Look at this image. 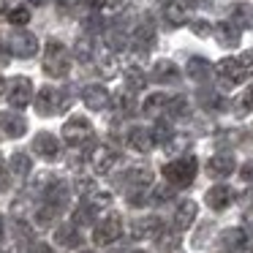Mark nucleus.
Masks as SVG:
<instances>
[{
  "instance_id": "1",
  "label": "nucleus",
  "mask_w": 253,
  "mask_h": 253,
  "mask_svg": "<svg viewBox=\"0 0 253 253\" xmlns=\"http://www.w3.org/2000/svg\"><path fill=\"white\" fill-rule=\"evenodd\" d=\"M226 84H240L253 74V52H245L240 57H223L218 66L212 68Z\"/></svg>"
},
{
  "instance_id": "2",
  "label": "nucleus",
  "mask_w": 253,
  "mask_h": 253,
  "mask_svg": "<svg viewBox=\"0 0 253 253\" xmlns=\"http://www.w3.org/2000/svg\"><path fill=\"white\" fill-rule=\"evenodd\" d=\"M41 66H44V74L52 79H63L71 68V57H68V49L60 44V41H46L44 46V57H41Z\"/></svg>"
},
{
  "instance_id": "3",
  "label": "nucleus",
  "mask_w": 253,
  "mask_h": 253,
  "mask_svg": "<svg viewBox=\"0 0 253 253\" xmlns=\"http://www.w3.org/2000/svg\"><path fill=\"white\" fill-rule=\"evenodd\" d=\"M161 171H164V177H166L169 185L185 188V185H191V182L196 180L199 161H196V155H182V158H177V161H169Z\"/></svg>"
},
{
  "instance_id": "4",
  "label": "nucleus",
  "mask_w": 253,
  "mask_h": 253,
  "mask_svg": "<svg viewBox=\"0 0 253 253\" xmlns=\"http://www.w3.org/2000/svg\"><path fill=\"white\" fill-rule=\"evenodd\" d=\"M93 139V123L82 115H74L71 120L63 126V142L71 144V147H79V144L90 142Z\"/></svg>"
},
{
  "instance_id": "5",
  "label": "nucleus",
  "mask_w": 253,
  "mask_h": 253,
  "mask_svg": "<svg viewBox=\"0 0 253 253\" xmlns=\"http://www.w3.org/2000/svg\"><path fill=\"white\" fill-rule=\"evenodd\" d=\"M123 234V220L117 212H109L104 220H98L95 223V231H93V242L95 245H112V242H117Z\"/></svg>"
},
{
  "instance_id": "6",
  "label": "nucleus",
  "mask_w": 253,
  "mask_h": 253,
  "mask_svg": "<svg viewBox=\"0 0 253 253\" xmlns=\"http://www.w3.org/2000/svg\"><path fill=\"white\" fill-rule=\"evenodd\" d=\"M6 95H8V104L14 109H25V106L33 101V82L28 77H14L11 82L6 84Z\"/></svg>"
},
{
  "instance_id": "7",
  "label": "nucleus",
  "mask_w": 253,
  "mask_h": 253,
  "mask_svg": "<svg viewBox=\"0 0 253 253\" xmlns=\"http://www.w3.org/2000/svg\"><path fill=\"white\" fill-rule=\"evenodd\" d=\"M63 106H68V98L57 87H41L39 95H36V109H39V115H44V117L57 115Z\"/></svg>"
},
{
  "instance_id": "8",
  "label": "nucleus",
  "mask_w": 253,
  "mask_h": 253,
  "mask_svg": "<svg viewBox=\"0 0 253 253\" xmlns=\"http://www.w3.org/2000/svg\"><path fill=\"white\" fill-rule=\"evenodd\" d=\"M117 164H120V153H117L115 147H109V144H98V147H93V153H90V166L95 169V174H106V171H112Z\"/></svg>"
},
{
  "instance_id": "9",
  "label": "nucleus",
  "mask_w": 253,
  "mask_h": 253,
  "mask_svg": "<svg viewBox=\"0 0 253 253\" xmlns=\"http://www.w3.org/2000/svg\"><path fill=\"white\" fill-rule=\"evenodd\" d=\"M8 49H11L14 57L28 60V57H33L36 52H39V39H36L33 33H28V30H17V33L8 39Z\"/></svg>"
},
{
  "instance_id": "10",
  "label": "nucleus",
  "mask_w": 253,
  "mask_h": 253,
  "mask_svg": "<svg viewBox=\"0 0 253 253\" xmlns=\"http://www.w3.org/2000/svg\"><path fill=\"white\" fill-rule=\"evenodd\" d=\"M41 196H44V202L46 204H52V207L57 210V212H60L63 207H68V202H71V188L66 185V182H60L55 177V180L49 182V185L44 188V191H41Z\"/></svg>"
},
{
  "instance_id": "11",
  "label": "nucleus",
  "mask_w": 253,
  "mask_h": 253,
  "mask_svg": "<svg viewBox=\"0 0 253 253\" xmlns=\"http://www.w3.org/2000/svg\"><path fill=\"white\" fill-rule=\"evenodd\" d=\"M161 231H164V220L158 215H144V218L133 220V226H131V237H136V240H147V237L158 240Z\"/></svg>"
},
{
  "instance_id": "12",
  "label": "nucleus",
  "mask_w": 253,
  "mask_h": 253,
  "mask_svg": "<svg viewBox=\"0 0 253 253\" xmlns=\"http://www.w3.org/2000/svg\"><path fill=\"white\" fill-rule=\"evenodd\" d=\"M153 169H147V166H133V169L126 171V185L128 191H150L153 188Z\"/></svg>"
},
{
  "instance_id": "13",
  "label": "nucleus",
  "mask_w": 253,
  "mask_h": 253,
  "mask_svg": "<svg viewBox=\"0 0 253 253\" xmlns=\"http://www.w3.org/2000/svg\"><path fill=\"white\" fill-rule=\"evenodd\" d=\"M33 150L41 155V158L55 161L57 155H60V139H57L55 133H49V131H41L39 136L33 139Z\"/></svg>"
},
{
  "instance_id": "14",
  "label": "nucleus",
  "mask_w": 253,
  "mask_h": 253,
  "mask_svg": "<svg viewBox=\"0 0 253 253\" xmlns=\"http://www.w3.org/2000/svg\"><path fill=\"white\" fill-rule=\"evenodd\" d=\"M204 202H207L210 210H215V212H223L226 207H229L231 202H234V191H231L229 185H212L207 191V196H204Z\"/></svg>"
},
{
  "instance_id": "15",
  "label": "nucleus",
  "mask_w": 253,
  "mask_h": 253,
  "mask_svg": "<svg viewBox=\"0 0 253 253\" xmlns=\"http://www.w3.org/2000/svg\"><path fill=\"white\" fill-rule=\"evenodd\" d=\"M207 171L212 177H229L237 171V161L231 153H215L212 158L207 161Z\"/></svg>"
},
{
  "instance_id": "16",
  "label": "nucleus",
  "mask_w": 253,
  "mask_h": 253,
  "mask_svg": "<svg viewBox=\"0 0 253 253\" xmlns=\"http://www.w3.org/2000/svg\"><path fill=\"white\" fill-rule=\"evenodd\" d=\"M82 101L87 109H106L112 101L109 90L104 87V84H87V87L82 90Z\"/></svg>"
},
{
  "instance_id": "17",
  "label": "nucleus",
  "mask_w": 253,
  "mask_h": 253,
  "mask_svg": "<svg viewBox=\"0 0 253 253\" xmlns=\"http://www.w3.org/2000/svg\"><path fill=\"white\" fill-rule=\"evenodd\" d=\"M196 212H199V204L193 202V199L180 202V204H177V210H174V229H177V231L191 229L193 220H196Z\"/></svg>"
},
{
  "instance_id": "18",
  "label": "nucleus",
  "mask_w": 253,
  "mask_h": 253,
  "mask_svg": "<svg viewBox=\"0 0 253 253\" xmlns=\"http://www.w3.org/2000/svg\"><path fill=\"white\" fill-rule=\"evenodd\" d=\"M131 44H133V49H139V52H147L150 46L155 44V28H153V22H150V19H144L142 25H136V28H133Z\"/></svg>"
},
{
  "instance_id": "19",
  "label": "nucleus",
  "mask_w": 253,
  "mask_h": 253,
  "mask_svg": "<svg viewBox=\"0 0 253 253\" xmlns=\"http://www.w3.org/2000/svg\"><path fill=\"white\" fill-rule=\"evenodd\" d=\"M212 33H215V39H218V44L220 46H226V49H234L237 44H240V28H237L234 22H218L212 28Z\"/></svg>"
},
{
  "instance_id": "20",
  "label": "nucleus",
  "mask_w": 253,
  "mask_h": 253,
  "mask_svg": "<svg viewBox=\"0 0 253 253\" xmlns=\"http://www.w3.org/2000/svg\"><path fill=\"white\" fill-rule=\"evenodd\" d=\"M0 128L8 133V136H22L28 131V120H25L19 112H0Z\"/></svg>"
},
{
  "instance_id": "21",
  "label": "nucleus",
  "mask_w": 253,
  "mask_h": 253,
  "mask_svg": "<svg viewBox=\"0 0 253 253\" xmlns=\"http://www.w3.org/2000/svg\"><path fill=\"white\" fill-rule=\"evenodd\" d=\"M126 142H128V147L136 150V153H150V150L155 147V142H153V136H150V131H147V128H139V126L128 131Z\"/></svg>"
},
{
  "instance_id": "22",
  "label": "nucleus",
  "mask_w": 253,
  "mask_h": 253,
  "mask_svg": "<svg viewBox=\"0 0 253 253\" xmlns=\"http://www.w3.org/2000/svg\"><path fill=\"white\" fill-rule=\"evenodd\" d=\"M153 79L161 82V84H171V82L180 79V68H177L171 60H158L153 66Z\"/></svg>"
},
{
  "instance_id": "23",
  "label": "nucleus",
  "mask_w": 253,
  "mask_h": 253,
  "mask_svg": "<svg viewBox=\"0 0 253 253\" xmlns=\"http://www.w3.org/2000/svg\"><path fill=\"white\" fill-rule=\"evenodd\" d=\"M55 242L60 248H79V242H82V237H79L77 226L74 223H63L55 229Z\"/></svg>"
},
{
  "instance_id": "24",
  "label": "nucleus",
  "mask_w": 253,
  "mask_h": 253,
  "mask_svg": "<svg viewBox=\"0 0 253 253\" xmlns=\"http://www.w3.org/2000/svg\"><path fill=\"white\" fill-rule=\"evenodd\" d=\"M185 71H188V77H191L193 82H207L210 74H212V66H210L204 57H191L188 66H185Z\"/></svg>"
},
{
  "instance_id": "25",
  "label": "nucleus",
  "mask_w": 253,
  "mask_h": 253,
  "mask_svg": "<svg viewBox=\"0 0 253 253\" xmlns=\"http://www.w3.org/2000/svg\"><path fill=\"white\" fill-rule=\"evenodd\" d=\"M164 19L171 25V28H180V25L188 22V8L180 6L177 0H171V3H164Z\"/></svg>"
},
{
  "instance_id": "26",
  "label": "nucleus",
  "mask_w": 253,
  "mask_h": 253,
  "mask_svg": "<svg viewBox=\"0 0 253 253\" xmlns=\"http://www.w3.org/2000/svg\"><path fill=\"white\" fill-rule=\"evenodd\" d=\"M220 242H223L226 251H240V248L248 245V231L245 229H223Z\"/></svg>"
},
{
  "instance_id": "27",
  "label": "nucleus",
  "mask_w": 253,
  "mask_h": 253,
  "mask_svg": "<svg viewBox=\"0 0 253 253\" xmlns=\"http://www.w3.org/2000/svg\"><path fill=\"white\" fill-rule=\"evenodd\" d=\"M231 22L237 25V28H245V30H253V6H248V3H237L234 8H231Z\"/></svg>"
},
{
  "instance_id": "28",
  "label": "nucleus",
  "mask_w": 253,
  "mask_h": 253,
  "mask_svg": "<svg viewBox=\"0 0 253 253\" xmlns=\"http://www.w3.org/2000/svg\"><path fill=\"white\" fill-rule=\"evenodd\" d=\"M71 223L77 226V229H84V226H93V223H95V207H93L90 202H82L77 210H74Z\"/></svg>"
},
{
  "instance_id": "29",
  "label": "nucleus",
  "mask_w": 253,
  "mask_h": 253,
  "mask_svg": "<svg viewBox=\"0 0 253 253\" xmlns=\"http://www.w3.org/2000/svg\"><path fill=\"white\" fill-rule=\"evenodd\" d=\"M166 101H169V95H164V93H153V95H147V98H144L142 112H144L147 117H158L161 112L166 109Z\"/></svg>"
},
{
  "instance_id": "30",
  "label": "nucleus",
  "mask_w": 253,
  "mask_h": 253,
  "mask_svg": "<svg viewBox=\"0 0 253 253\" xmlns=\"http://www.w3.org/2000/svg\"><path fill=\"white\" fill-rule=\"evenodd\" d=\"M144 84H147V74H144L142 68H139V66L126 68V87L131 90V93H139V90H144Z\"/></svg>"
},
{
  "instance_id": "31",
  "label": "nucleus",
  "mask_w": 253,
  "mask_h": 253,
  "mask_svg": "<svg viewBox=\"0 0 253 253\" xmlns=\"http://www.w3.org/2000/svg\"><path fill=\"white\" fill-rule=\"evenodd\" d=\"M150 136H153L155 144H169L171 136H174V131H171V123L166 120H158L153 128H150Z\"/></svg>"
},
{
  "instance_id": "32",
  "label": "nucleus",
  "mask_w": 253,
  "mask_h": 253,
  "mask_svg": "<svg viewBox=\"0 0 253 253\" xmlns=\"http://www.w3.org/2000/svg\"><path fill=\"white\" fill-rule=\"evenodd\" d=\"M6 19L14 25V28H25L30 22V8L28 6H14L6 11Z\"/></svg>"
},
{
  "instance_id": "33",
  "label": "nucleus",
  "mask_w": 253,
  "mask_h": 253,
  "mask_svg": "<svg viewBox=\"0 0 253 253\" xmlns=\"http://www.w3.org/2000/svg\"><path fill=\"white\" fill-rule=\"evenodd\" d=\"M30 166H33V164H30V158L25 153H14L11 155V171L17 177H28L30 174Z\"/></svg>"
},
{
  "instance_id": "34",
  "label": "nucleus",
  "mask_w": 253,
  "mask_h": 253,
  "mask_svg": "<svg viewBox=\"0 0 253 253\" xmlns=\"http://www.w3.org/2000/svg\"><path fill=\"white\" fill-rule=\"evenodd\" d=\"M74 55H77V60L82 63H90L93 60V41L84 36V39H79L77 44H74Z\"/></svg>"
},
{
  "instance_id": "35",
  "label": "nucleus",
  "mask_w": 253,
  "mask_h": 253,
  "mask_svg": "<svg viewBox=\"0 0 253 253\" xmlns=\"http://www.w3.org/2000/svg\"><path fill=\"white\" fill-rule=\"evenodd\" d=\"M104 41H106V46H109V49H123V46L128 44V36L123 33V30L112 28V30H106V33H104Z\"/></svg>"
},
{
  "instance_id": "36",
  "label": "nucleus",
  "mask_w": 253,
  "mask_h": 253,
  "mask_svg": "<svg viewBox=\"0 0 253 253\" xmlns=\"http://www.w3.org/2000/svg\"><path fill=\"white\" fill-rule=\"evenodd\" d=\"M112 98H115V106L123 112V115H128V112H133V93H131L128 87H126V90H120V93H115Z\"/></svg>"
},
{
  "instance_id": "37",
  "label": "nucleus",
  "mask_w": 253,
  "mask_h": 253,
  "mask_svg": "<svg viewBox=\"0 0 253 253\" xmlns=\"http://www.w3.org/2000/svg\"><path fill=\"white\" fill-rule=\"evenodd\" d=\"M166 112L174 115V117L185 115V112H188V98H185V95H174V98H169V101H166Z\"/></svg>"
},
{
  "instance_id": "38",
  "label": "nucleus",
  "mask_w": 253,
  "mask_h": 253,
  "mask_svg": "<svg viewBox=\"0 0 253 253\" xmlns=\"http://www.w3.org/2000/svg\"><path fill=\"white\" fill-rule=\"evenodd\" d=\"M84 202H90L95 210H104V207H109V204H112V196L106 191H90L87 196H84Z\"/></svg>"
},
{
  "instance_id": "39",
  "label": "nucleus",
  "mask_w": 253,
  "mask_h": 253,
  "mask_svg": "<svg viewBox=\"0 0 253 253\" xmlns=\"http://www.w3.org/2000/svg\"><path fill=\"white\" fill-rule=\"evenodd\" d=\"M98 74L101 77H106V79H112L117 74V60L112 55H106V57H98Z\"/></svg>"
},
{
  "instance_id": "40",
  "label": "nucleus",
  "mask_w": 253,
  "mask_h": 253,
  "mask_svg": "<svg viewBox=\"0 0 253 253\" xmlns=\"http://www.w3.org/2000/svg\"><path fill=\"white\" fill-rule=\"evenodd\" d=\"M74 185H77V191L82 193V196H87L90 191H95V182H93V177H87V174H79L77 180H74Z\"/></svg>"
},
{
  "instance_id": "41",
  "label": "nucleus",
  "mask_w": 253,
  "mask_h": 253,
  "mask_svg": "<svg viewBox=\"0 0 253 253\" xmlns=\"http://www.w3.org/2000/svg\"><path fill=\"white\" fill-rule=\"evenodd\" d=\"M191 30H193L196 36H202V39L212 36V25H210L207 19H196V22H191Z\"/></svg>"
},
{
  "instance_id": "42",
  "label": "nucleus",
  "mask_w": 253,
  "mask_h": 253,
  "mask_svg": "<svg viewBox=\"0 0 253 253\" xmlns=\"http://www.w3.org/2000/svg\"><path fill=\"white\" fill-rule=\"evenodd\" d=\"M199 98H202V104L207 106V109H220V106H223V104H220V95L218 93H202Z\"/></svg>"
},
{
  "instance_id": "43",
  "label": "nucleus",
  "mask_w": 253,
  "mask_h": 253,
  "mask_svg": "<svg viewBox=\"0 0 253 253\" xmlns=\"http://www.w3.org/2000/svg\"><path fill=\"white\" fill-rule=\"evenodd\" d=\"M171 196H174V188L171 185H161L153 191V202H166V199H171Z\"/></svg>"
},
{
  "instance_id": "44",
  "label": "nucleus",
  "mask_w": 253,
  "mask_h": 253,
  "mask_svg": "<svg viewBox=\"0 0 253 253\" xmlns=\"http://www.w3.org/2000/svg\"><path fill=\"white\" fill-rule=\"evenodd\" d=\"M237 202H240L242 210H253V188H248V191H242L240 196H234Z\"/></svg>"
},
{
  "instance_id": "45",
  "label": "nucleus",
  "mask_w": 253,
  "mask_h": 253,
  "mask_svg": "<svg viewBox=\"0 0 253 253\" xmlns=\"http://www.w3.org/2000/svg\"><path fill=\"white\" fill-rule=\"evenodd\" d=\"M240 109H242V112L253 109V84L245 90V93H242V98H240Z\"/></svg>"
},
{
  "instance_id": "46",
  "label": "nucleus",
  "mask_w": 253,
  "mask_h": 253,
  "mask_svg": "<svg viewBox=\"0 0 253 253\" xmlns=\"http://www.w3.org/2000/svg\"><path fill=\"white\" fill-rule=\"evenodd\" d=\"M240 177H242L245 182H253V161H251V164H245V166L240 169Z\"/></svg>"
},
{
  "instance_id": "47",
  "label": "nucleus",
  "mask_w": 253,
  "mask_h": 253,
  "mask_svg": "<svg viewBox=\"0 0 253 253\" xmlns=\"http://www.w3.org/2000/svg\"><path fill=\"white\" fill-rule=\"evenodd\" d=\"M6 188H8V169L0 161V191H6Z\"/></svg>"
},
{
  "instance_id": "48",
  "label": "nucleus",
  "mask_w": 253,
  "mask_h": 253,
  "mask_svg": "<svg viewBox=\"0 0 253 253\" xmlns=\"http://www.w3.org/2000/svg\"><path fill=\"white\" fill-rule=\"evenodd\" d=\"M30 253H52V248L44 245V242H33V245H30Z\"/></svg>"
},
{
  "instance_id": "49",
  "label": "nucleus",
  "mask_w": 253,
  "mask_h": 253,
  "mask_svg": "<svg viewBox=\"0 0 253 253\" xmlns=\"http://www.w3.org/2000/svg\"><path fill=\"white\" fill-rule=\"evenodd\" d=\"M123 3H126V0H104V6H106V8H120Z\"/></svg>"
},
{
  "instance_id": "50",
  "label": "nucleus",
  "mask_w": 253,
  "mask_h": 253,
  "mask_svg": "<svg viewBox=\"0 0 253 253\" xmlns=\"http://www.w3.org/2000/svg\"><path fill=\"white\" fill-rule=\"evenodd\" d=\"M84 3H87L90 8H101V6H104V0H84Z\"/></svg>"
},
{
  "instance_id": "51",
  "label": "nucleus",
  "mask_w": 253,
  "mask_h": 253,
  "mask_svg": "<svg viewBox=\"0 0 253 253\" xmlns=\"http://www.w3.org/2000/svg\"><path fill=\"white\" fill-rule=\"evenodd\" d=\"M185 3H188V6H207L210 0H185Z\"/></svg>"
},
{
  "instance_id": "52",
  "label": "nucleus",
  "mask_w": 253,
  "mask_h": 253,
  "mask_svg": "<svg viewBox=\"0 0 253 253\" xmlns=\"http://www.w3.org/2000/svg\"><path fill=\"white\" fill-rule=\"evenodd\" d=\"M6 11H8V6H6V0H0V19L6 17Z\"/></svg>"
},
{
  "instance_id": "53",
  "label": "nucleus",
  "mask_w": 253,
  "mask_h": 253,
  "mask_svg": "<svg viewBox=\"0 0 253 253\" xmlns=\"http://www.w3.org/2000/svg\"><path fill=\"white\" fill-rule=\"evenodd\" d=\"M3 93H6V79L0 77V95H3Z\"/></svg>"
},
{
  "instance_id": "54",
  "label": "nucleus",
  "mask_w": 253,
  "mask_h": 253,
  "mask_svg": "<svg viewBox=\"0 0 253 253\" xmlns=\"http://www.w3.org/2000/svg\"><path fill=\"white\" fill-rule=\"evenodd\" d=\"M30 3H33V6H44L46 0H30Z\"/></svg>"
},
{
  "instance_id": "55",
  "label": "nucleus",
  "mask_w": 253,
  "mask_h": 253,
  "mask_svg": "<svg viewBox=\"0 0 253 253\" xmlns=\"http://www.w3.org/2000/svg\"><path fill=\"white\" fill-rule=\"evenodd\" d=\"M0 237H3V218H0Z\"/></svg>"
},
{
  "instance_id": "56",
  "label": "nucleus",
  "mask_w": 253,
  "mask_h": 253,
  "mask_svg": "<svg viewBox=\"0 0 253 253\" xmlns=\"http://www.w3.org/2000/svg\"><path fill=\"white\" fill-rule=\"evenodd\" d=\"M169 253H182V251H180V248H174V251H169Z\"/></svg>"
},
{
  "instance_id": "57",
  "label": "nucleus",
  "mask_w": 253,
  "mask_h": 253,
  "mask_svg": "<svg viewBox=\"0 0 253 253\" xmlns=\"http://www.w3.org/2000/svg\"><path fill=\"white\" fill-rule=\"evenodd\" d=\"M131 253H147V251H139V248H136V251H131Z\"/></svg>"
},
{
  "instance_id": "58",
  "label": "nucleus",
  "mask_w": 253,
  "mask_h": 253,
  "mask_svg": "<svg viewBox=\"0 0 253 253\" xmlns=\"http://www.w3.org/2000/svg\"><path fill=\"white\" fill-rule=\"evenodd\" d=\"M82 253H93V251H82Z\"/></svg>"
},
{
  "instance_id": "59",
  "label": "nucleus",
  "mask_w": 253,
  "mask_h": 253,
  "mask_svg": "<svg viewBox=\"0 0 253 253\" xmlns=\"http://www.w3.org/2000/svg\"><path fill=\"white\" fill-rule=\"evenodd\" d=\"M164 3H171V0H164Z\"/></svg>"
},
{
  "instance_id": "60",
  "label": "nucleus",
  "mask_w": 253,
  "mask_h": 253,
  "mask_svg": "<svg viewBox=\"0 0 253 253\" xmlns=\"http://www.w3.org/2000/svg\"><path fill=\"white\" fill-rule=\"evenodd\" d=\"M226 253H229V251H226Z\"/></svg>"
}]
</instances>
